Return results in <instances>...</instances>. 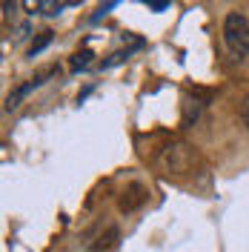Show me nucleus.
<instances>
[{"mask_svg":"<svg viewBox=\"0 0 249 252\" xmlns=\"http://www.w3.org/2000/svg\"><path fill=\"white\" fill-rule=\"evenodd\" d=\"M140 201H143V187L135 184V187H129V192H124V198H121V209L129 212V209H135Z\"/></svg>","mask_w":249,"mask_h":252,"instance_id":"nucleus-2","label":"nucleus"},{"mask_svg":"<svg viewBox=\"0 0 249 252\" xmlns=\"http://www.w3.org/2000/svg\"><path fill=\"white\" fill-rule=\"evenodd\" d=\"M89 58H92V52H78V55L72 58V69H75V72L86 69V66H89Z\"/></svg>","mask_w":249,"mask_h":252,"instance_id":"nucleus-4","label":"nucleus"},{"mask_svg":"<svg viewBox=\"0 0 249 252\" xmlns=\"http://www.w3.org/2000/svg\"><path fill=\"white\" fill-rule=\"evenodd\" d=\"M241 118H244V124L249 126V94H247V100H244V106H241Z\"/></svg>","mask_w":249,"mask_h":252,"instance_id":"nucleus-5","label":"nucleus"},{"mask_svg":"<svg viewBox=\"0 0 249 252\" xmlns=\"http://www.w3.org/2000/svg\"><path fill=\"white\" fill-rule=\"evenodd\" d=\"M223 46L232 61H244L249 55V17L238 9L223 17Z\"/></svg>","mask_w":249,"mask_h":252,"instance_id":"nucleus-1","label":"nucleus"},{"mask_svg":"<svg viewBox=\"0 0 249 252\" xmlns=\"http://www.w3.org/2000/svg\"><path fill=\"white\" fill-rule=\"evenodd\" d=\"M49 43H52V32H40V37H37V40H34V43H31L29 46V58H34V55H40V52H43V49L49 46Z\"/></svg>","mask_w":249,"mask_h":252,"instance_id":"nucleus-3","label":"nucleus"}]
</instances>
